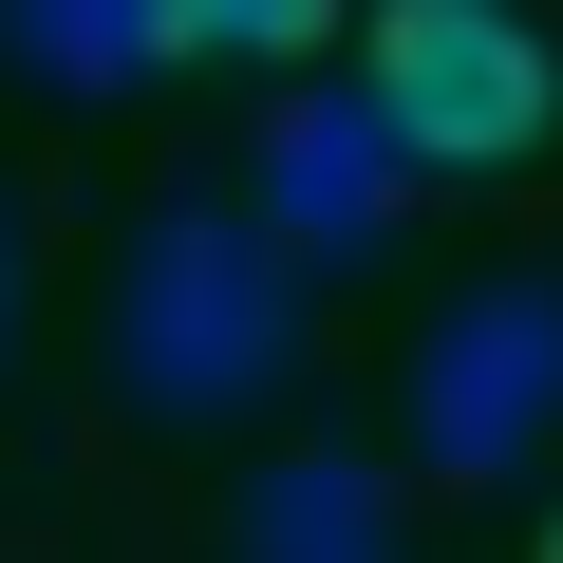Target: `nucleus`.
I'll use <instances>...</instances> for the list:
<instances>
[{"instance_id": "obj_1", "label": "nucleus", "mask_w": 563, "mask_h": 563, "mask_svg": "<svg viewBox=\"0 0 563 563\" xmlns=\"http://www.w3.org/2000/svg\"><path fill=\"white\" fill-rule=\"evenodd\" d=\"M113 376H132L151 413H188V432L263 413L282 376H301V263H282L225 188L151 207L132 263H113Z\"/></svg>"}, {"instance_id": "obj_2", "label": "nucleus", "mask_w": 563, "mask_h": 563, "mask_svg": "<svg viewBox=\"0 0 563 563\" xmlns=\"http://www.w3.org/2000/svg\"><path fill=\"white\" fill-rule=\"evenodd\" d=\"M357 113H376L413 169H526V151L563 132V57H544L526 0H376Z\"/></svg>"}, {"instance_id": "obj_3", "label": "nucleus", "mask_w": 563, "mask_h": 563, "mask_svg": "<svg viewBox=\"0 0 563 563\" xmlns=\"http://www.w3.org/2000/svg\"><path fill=\"white\" fill-rule=\"evenodd\" d=\"M544 432H563V282H470L413 357V470L432 488H526Z\"/></svg>"}, {"instance_id": "obj_4", "label": "nucleus", "mask_w": 563, "mask_h": 563, "mask_svg": "<svg viewBox=\"0 0 563 563\" xmlns=\"http://www.w3.org/2000/svg\"><path fill=\"white\" fill-rule=\"evenodd\" d=\"M244 225L282 244V263H376L395 225H413V151L357 113V76H282L263 95V132H244Z\"/></svg>"}, {"instance_id": "obj_5", "label": "nucleus", "mask_w": 563, "mask_h": 563, "mask_svg": "<svg viewBox=\"0 0 563 563\" xmlns=\"http://www.w3.org/2000/svg\"><path fill=\"white\" fill-rule=\"evenodd\" d=\"M225 563H413L395 544V488L357 451H282L244 507H225Z\"/></svg>"}, {"instance_id": "obj_6", "label": "nucleus", "mask_w": 563, "mask_h": 563, "mask_svg": "<svg viewBox=\"0 0 563 563\" xmlns=\"http://www.w3.org/2000/svg\"><path fill=\"white\" fill-rule=\"evenodd\" d=\"M0 76L113 113V95H151V76H169V38H151V0H0Z\"/></svg>"}, {"instance_id": "obj_7", "label": "nucleus", "mask_w": 563, "mask_h": 563, "mask_svg": "<svg viewBox=\"0 0 563 563\" xmlns=\"http://www.w3.org/2000/svg\"><path fill=\"white\" fill-rule=\"evenodd\" d=\"M151 38L169 57H320L339 0H151Z\"/></svg>"}, {"instance_id": "obj_8", "label": "nucleus", "mask_w": 563, "mask_h": 563, "mask_svg": "<svg viewBox=\"0 0 563 563\" xmlns=\"http://www.w3.org/2000/svg\"><path fill=\"white\" fill-rule=\"evenodd\" d=\"M0 339H20V244H0Z\"/></svg>"}, {"instance_id": "obj_9", "label": "nucleus", "mask_w": 563, "mask_h": 563, "mask_svg": "<svg viewBox=\"0 0 563 563\" xmlns=\"http://www.w3.org/2000/svg\"><path fill=\"white\" fill-rule=\"evenodd\" d=\"M544 563H563V526H544Z\"/></svg>"}]
</instances>
